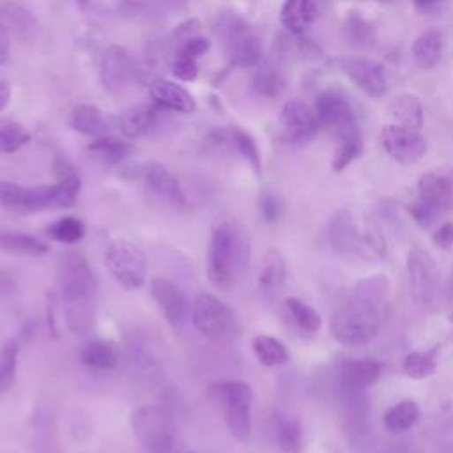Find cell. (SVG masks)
Returning a JSON list of instances; mask_svg holds the SVG:
<instances>
[{
  "label": "cell",
  "instance_id": "8992f818",
  "mask_svg": "<svg viewBox=\"0 0 453 453\" xmlns=\"http://www.w3.org/2000/svg\"><path fill=\"white\" fill-rule=\"evenodd\" d=\"M207 395L221 409L230 434L246 442L251 435L253 391L250 384L242 380H216L209 384Z\"/></svg>",
  "mask_w": 453,
  "mask_h": 453
},
{
  "label": "cell",
  "instance_id": "30bf717a",
  "mask_svg": "<svg viewBox=\"0 0 453 453\" xmlns=\"http://www.w3.org/2000/svg\"><path fill=\"white\" fill-rule=\"evenodd\" d=\"M104 262L120 287L136 290L145 285L147 257L138 244L122 237L111 239L104 251Z\"/></svg>",
  "mask_w": 453,
  "mask_h": 453
},
{
  "label": "cell",
  "instance_id": "9c48e42d",
  "mask_svg": "<svg viewBox=\"0 0 453 453\" xmlns=\"http://www.w3.org/2000/svg\"><path fill=\"white\" fill-rule=\"evenodd\" d=\"M193 326L212 342H232L239 336L241 326L234 310L212 294H198L193 303Z\"/></svg>",
  "mask_w": 453,
  "mask_h": 453
},
{
  "label": "cell",
  "instance_id": "603a6c76",
  "mask_svg": "<svg viewBox=\"0 0 453 453\" xmlns=\"http://www.w3.org/2000/svg\"><path fill=\"white\" fill-rule=\"evenodd\" d=\"M285 274H287V265L283 255L276 250L271 248L260 265L258 273V288L267 299H274L285 283Z\"/></svg>",
  "mask_w": 453,
  "mask_h": 453
},
{
  "label": "cell",
  "instance_id": "74e56055",
  "mask_svg": "<svg viewBox=\"0 0 453 453\" xmlns=\"http://www.w3.org/2000/svg\"><path fill=\"white\" fill-rule=\"evenodd\" d=\"M437 350L439 347H432L428 350H414L407 354L402 361V370L411 379H426L437 370Z\"/></svg>",
  "mask_w": 453,
  "mask_h": 453
},
{
  "label": "cell",
  "instance_id": "60d3db41",
  "mask_svg": "<svg viewBox=\"0 0 453 453\" xmlns=\"http://www.w3.org/2000/svg\"><path fill=\"white\" fill-rule=\"evenodd\" d=\"M46 234L50 239L62 244H76L85 235V225L81 219L74 216H64L51 225L46 226Z\"/></svg>",
  "mask_w": 453,
  "mask_h": 453
},
{
  "label": "cell",
  "instance_id": "816d5d0a",
  "mask_svg": "<svg viewBox=\"0 0 453 453\" xmlns=\"http://www.w3.org/2000/svg\"><path fill=\"white\" fill-rule=\"evenodd\" d=\"M439 0H414V4L418 5V7H423V9H426V7H430V5H434V4H437Z\"/></svg>",
  "mask_w": 453,
  "mask_h": 453
},
{
  "label": "cell",
  "instance_id": "4dcf8cb0",
  "mask_svg": "<svg viewBox=\"0 0 453 453\" xmlns=\"http://www.w3.org/2000/svg\"><path fill=\"white\" fill-rule=\"evenodd\" d=\"M0 251L18 257H42L50 251V246L28 234L0 232Z\"/></svg>",
  "mask_w": 453,
  "mask_h": 453
},
{
  "label": "cell",
  "instance_id": "ab89813d",
  "mask_svg": "<svg viewBox=\"0 0 453 453\" xmlns=\"http://www.w3.org/2000/svg\"><path fill=\"white\" fill-rule=\"evenodd\" d=\"M228 140L232 142V145L235 147V150L242 156L244 161H248V165L253 168V172L257 175L262 173V157H260V150L257 142L253 140V136L244 131L242 127H230L228 129Z\"/></svg>",
  "mask_w": 453,
  "mask_h": 453
},
{
  "label": "cell",
  "instance_id": "ee69618b",
  "mask_svg": "<svg viewBox=\"0 0 453 453\" xmlns=\"http://www.w3.org/2000/svg\"><path fill=\"white\" fill-rule=\"evenodd\" d=\"M172 74L180 81H193L198 76V60L186 55L173 53Z\"/></svg>",
  "mask_w": 453,
  "mask_h": 453
},
{
  "label": "cell",
  "instance_id": "7c38bea8",
  "mask_svg": "<svg viewBox=\"0 0 453 453\" xmlns=\"http://www.w3.org/2000/svg\"><path fill=\"white\" fill-rule=\"evenodd\" d=\"M140 67L134 57L122 46H108L99 62V80L106 92L122 94L140 80Z\"/></svg>",
  "mask_w": 453,
  "mask_h": 453
},
{
  "label": "cell",
  "instance_id": "7dc6e473",
  "mask_svg": "<svg viewBox=\"0 0 453 453\" xmlns=\"http://www.w3.org/2000/svg\"><path fill=\"white\" fill-rule=\"evenodd\" d=\"M432 241H434V244L439 246L441 250L451 248V244H453V223H451V221L442 223V225L435 230V234L432 235Z\"/></svg>",
  "mask_w": 453,
  "mask_h": 453
},
{
  "label": "cell",
  "instance_id": "3957f363",
  "mask_svg": "<svg viewBox=\"0 0 453 453\" xmlns=\"http://www.w3.org/2000/svg\"><path fill=\"white\" fill-rule=\"evenodd\" d=\"M55 175L57 182L34 188L0 180V207L18 214L73 207L81 188V179L78 172L67 159L57 157Z\"/></svg>",
  "mask_w": 453,
  "mask_h": 453
},
{
  "label": "cell",
  "instance_id": "d590c367",
  "mask_svg": "<svg viewBox=\"0 0 453 453\" xmlns=\"http://www.w3.org/2000/svg\"><path fill=\"white\" fill-rule=\"evenodd\" d=\"M334 142H336V147H334L331 168H333V172H343L354 159L359 157V154L363 150L361 129L347 133L340 138H334Z\"/></svg>",
  "mask_w": 453,
  "mask_h": 453
},
{
  "label": "cell",
  "instance_id": "7a4b0ae2",
  "mask_svg": "<svg viewBox=\"0 0 453 453\" xmlns=\"http://www.w3.org/2000/svg\"><path fill=\"white\" fill-rule=\"evenodd\" d=\"M250 235L244 225L232 216H219L212 223L207 248V276L214 288L235 287L250 264Z\"/></svg>",
  "mask_w": 453,
  "mask_h": 453
},
{
  "label": "cell",
  "instance_id": "2e32d148",
  "mask_svg": "<svg viewBox=\"0 0 453 453\" xmlns=\"http://www.w3.org/2000/svg\"><path fill=\"white\" fill-rule=\"evenodd\" d=\"M418 200L437 214L453 209V168H432L418 179Z\"/></svg>",
  "mask_w": 453,
  "mask_h": 453
},
{
  "label": "cell",
  "instance_id": "484cf974",
  "mask_svg": "<svg viewBox=\"0 0 453 453\" xmlns=\"http://www.w3.org/2000/svg\"><path fill=\"white\" fill-rule=\"evenodd\" d=\"M442 34L435 28H428L425 32H421L414 41H412V46H411V51H412V58L416 62V65L419 69H425V71H430L434 69L439 62H441V57H442Z\"/></svg>",
  "mask_w": 453,
  "mask_h": 453
},
{
  "label": "cell",
  "instance_id": "f907efd6",
  "mask_svg": "<svg viewBox=\"0 0 453 453\" xmlns=\"http://www.w3.org/2000/svg\"><path fill=\"white\" fill-rule=\"evenodd\" d=\"M157 4H161L163 7H170V9H179L182 4H186V0H156Z\"/></svg>",
  "mask_w": 453,
  "mask_h": 453
},
{
  "label": "cell",
  "instance_id": "b9f144b4",
  "mask_svg": "<svg viewBox=\"0 0 453 453\" xmlns=\"http://www.w3.org/2000/svg\"><path fill=\"white\" fill-rule=\"evenodd\" d=\"M32 140V134L19 122L4 119L0 120V152L12 154L23 149Z\"/></svg>",
  "mask_w": 453,
  "mask_h": 453
},
{
  "label": "cell",
  "instance_id": "7bdbcfd3",
  "mask_svg": "<svg viewBox=\"0 0 453 453\" xmlns=\"http://www.w3.org/2000/svg\"><path fill=\"white\" fill-rule=\"evenodd\" d=\"M18 366V343L14 340L5 342L0 347V395L7 393L16 380Z\"/></svg>",
  "mask_w": 453,
  "mask_h": 453
},
{
  "label": "cell",
  "instance_id": "4fadbf2b",
  "mask_svg": "<svg viewBox=\"0 0 453 453\" xmlns=\"http://www.w3.org/2000/svg\"><path fill=\"white\" fill-rule=\"evenodd\" d=\"M313 111L317 115L320 127L331 131L334 138L349 131L359 129L352 104L345 96H342L336 90L320 92L315 99Z\"/></svg>",
  "mask_w": 453,
  "mask_h": 453
},
{
  "label": "cell",
  "instance_id": "f35d334b",
  "mask_svg": "<svg viewBox=\"0 0 453 453\" xmlns=\"http://www.w3.org/2000/svg\"><path fill=\"white\" fill-rule=\"evenodd\" d=\"M276 439L283 453H301L303 449V425L297 418L278 416Z\"/></svg>",
  "mask_w": 453,
  "mask_h": 453
},
{
  "label": "cell",
  "instance_id": "5bb4252c",
  "mask_svg": "<svg viewBox=\"0 0 453 453\" xmlns=\"http://www.w3.org/2000/svg\"><path fill=\"white\" fill-rule=\"evenodd\" d=\"M380 143L386 154L402 165L418 163L426 152V140L419 129L402 124H386L380 129Z\"/></svg>",
  "mask_w": 453,
  "mask_h": 453
},
{
  "label": "cell",
  "instance_id": "1f68e13d",
  "mask_svg": "<svg viewBox=\"0 0 453 453\" xmlns=\"http://www.w3.org/2000/svg\"><path fill=\"white\" fill-rule=\"evenodd\" d=\"M0 18L4 19L9 32H12L18 39L28 41L35 32V21L32 14L16 2L0 4Z\"/></svg>",
  "mask_w": 453,
  "mask_h": 453
},
{
  "label": "cell",
  "instance_id": "ac0fdd59",
  "mask_svg": "<svg viewBox=\"0 0 453 453\" xmlns=\"http://www.w3.org/2000/svg\"><path fill=\"white\" fill-rule=\"evenodd\" d=\"M149 292L152 299L157 303L168 324L172 326L182 324L188 311V301L182 290L173 281L163 276H156L149 283Z\"/></svg>",
  "mask_w": 453,
  "mask_h": 453
},
{
  "label": "cell",
  "instance_id": "52a82bcc",
  "mask_svg": "<svg viewBox=\"0 0 453 453\" xmlns=\"http://www.w3.org/2000/svg\"><path fill=\"white\" fill-rule=\"evenodd\" d=\"M131 428L145 453H175V423L168 407L147 403L134 409Z\"/></svg>",
  "mask_w": 453,
  "mask_h": 453
},
{
  "label": "cell",
  "instance_id": "db71d44e",
  "mask_svg": "<svg viewBox=\"0 0 453 453\" xmlns=\"http://www.w3.org/2000/svg\"><path fill=\"white\" fill-rule=\"evenodd\" d=\"M74 2H76L80 7H83V5H85L88 0H74Z\"/></svg>",
  "mask_w": 453,
  "mask_h": 453
},
{
  "label": "cell",
  "instance_id": "f1b7e54d",
  "mask_svg": "<svg viewBox=\"0 0 453 453\" xmlns=\"http://www.w3.org/2000/svg\"><path fill=\"white\" fill-rule=\"evenodd\" d=\"M157 119V108L152 104H134L119 117V129L127 138H138L152 129Z\"/></svg>",
  "mask_w": 453,
  "mask_h": 453
},
{
  "label": "cell",
  "instance_id": "bcb514c9",
  "mask_svg": "<svg viewBox=\"0 0 453 453\" xmlns=\"http://www.w3.org/2000/svg\"><path fill=\"white\" fill-rule=\"evenodd\" d=\"M409 211H411V214H412V218L416 219V223H419L421 226H426V225H430L432 221H434V218L437 216V212L434 211V209H430L428 205H425L423 202H414L411 207H409Z\"/></svg>",
  "mask_w": 453,
  "mask_h": 453
},
{
  "label": "cell",
  "instance_id": "c3c4849f",
  "mask_svg": "<svg viewBox=\"0 0 453 453\" xmlns=\"http://www.w3.org/2000/svg\"><path fill=\"white\" fill-rule=\"evenodd\" d=\"M9 57V30L0 18V64H4Z\"/></svg>",
  "mask_w": 453,
  "mask_h": 453
},
{
  "label": "cell",
  "instance_id": "277c9868",
  "mask_svg": "<svg viewBox=\"0 0 453 453\" xmlns=\"http://www.w3.org/2000/svg\"><path fill=\"white\" fill-rule=\"evenodd\" d=\"M327 241L338 255H357L366 260H380L386 242L377 226H359L349 209L334 212L327 223Z\"/></svg>",
  "mask_w": 453,
  "mask_h": 453
},
{
  "label": "cell",
  "instance_id": "e575fe53",
  "mask_svg": "<svg viewBox=\"0 0 453 453\" xmlns=\"http://www.w3.org/2000/svg\"><path fill=\"white\" fill-rule=\"evenodd\" d=\"M285 310H287L288 319L294 322V326L297 329H301L303 333L313 334L322 326V319H320L319 311L297 297H287Z\"/></svg>",
  "mask_w": 453,
  "mask_h": 453
},
{
  "label": "cell",
  "instance_id": "9a60e30c",
  "mask_svg": "<svg viewBox=\"0 0 453 453\" xmlns=\"http://www.w3.org/2000/svg\"><path fill=\"white\" fill-rule=\"evenodd\" d=\"M278 124L281 140L287 143H306L315 138L320 129L313 108L297 99H290L283 104Z\"/></svg>",
  "mask_w": 453,
  "mask_h": 453
},
{
  "label": "cell",
  "instance_id": "e0dca14e",
  "mask_svg": "<svg viewBox=\"0 0 453 453\" xmlns=\"http://www.w3.org/2000/svg\"><path fill=\"white\" fill-rule=\"evenodd\" d=\"M342 73L366 96L379 99L388 92V78L384 67L372 58L349 57L340 60Z\"/></svg>",
  "mask_w": 453,
  "mask_h": 453
},
{
  "label": "cell",
  "instance_id": "7402d4cb",
  "mask_svg": "<svg viewBox=\"0 0 453 453\" xmlns=\"http://www.w3.org/2000/svg\"><path fill=\"white\" fill-rule=\"evenodd\" d=\"M319 0H285L280 9V21L290 34H304L319 18Z\"/></svg>",
  "mask_w": 453,
  "mask_h": 453
},
{
  "label": "cell",
  "instance_id": "d6a6232c",
  "mask_svg": "<svg viewBox=\"0 0 453 453\" xmlns=\"http://www.w3.org/2000/svg\"><path fill=\"white\" fill-rule=\"evenodd\" d=\"M419 419V407L414 400H402L389 407L382 418L384 426L391 434L411 430Z\"/></svg>",
  "mask_w": 453,
  "mask_h": 453
},
{
  "label": "cell",
  "instance_id": "f6af8a7d",
  "mask_svg": "<svg viewBox=\"0 0 453 453\" xmlns=\"http://www.w3.org/2000/svg\"><path fill=\"white\" fill-rule=\"evenodd\" d=\"M258 207H260V214L262 218L267 221V223H274L280 219L281 212H283V203L281 200L273 195V193H264L260 196V202H258Z\"/></svg>",
  "mask_w": 453,
  "mask_h": 453
},
{
  "label": "cell",
  "instance_id": "ffe728a7",
  "mask_svg": "<svg viewBox=\"0 0 453 453\" xmlns=\"http://www.w3.org/2000/svg\"><path fill=\"white\" fill-rule=\"evenodd\" d=\"M382 365L373 357L347 359L340 368V389H366L379 380Z\"/></svg>",
  "mask_w": 453,
  "mask_h": 453
},
{
  "label": "cell",
  "instance_id": "4316f807",
  "mask_svg": "<svg viewBox=\"0 0 453 453\" xmlns=\"http://www.w3.org/2000/svg\"><path fill=\"white\" fill-rule=\"evenodd\" d=\"M388 113L396 124L414 129H421L425 122V110L421 101L409 92L395 96L388 104Z\"/></svg>",
  "mask_w": 453,
  "mask_h": 453
},
{
  "label": "cell",
  "instance_id": "f546056e",
  "mask_svg": "<svg viewBox=\"0 0 453 453\" xmlns=\"http://www.w3.org/2000/svg\"><path fill=\"white\" fill-rule=\"evenodd\" d=\"M87 152L104 165H119L127 159V156L133 152V147L129 142L113 134H103L87 145Z\"/></svg>",
  "mask_w": 453,
  "mask_h": 453
},
{
  "label": "cell",
  "instance_id": "8fae6325",
  "mask_svg": "<svg viewBox=\"0 0 453 453\" xmlns=\"http://www.w3.org/2000/svg\"><path fill=\"white\" fill-rule=\"evenodd\" d=\"M407 276L412 299L423 308H434L439 299L441 273L435 258L421 246L407 253Z\"/></svg>",
  "mask_w": 453,
  "mask_h": 453
},
{
  "label": "cell",
  "instance_id": "d6986e66",
  "mask_svg": "<svg viewBox=\"0 0 453 453\" xmlns=\"http://www.w3.org/2000/svg\"><path fill=\"white\" fill-rule=\"evenodd\" d=\"M142 175L145 179L147 188L159 198H163L165 202L175 205V207H186L188 200L186 195L180 188L179 179L161 163H149L143 170Z\"/></svg>",
  "mask_w": 453,
  "mask_h": 453
},
{
  "label": "cell",
  "instance_id": "cb8c5ba5",
  "mask_svg": "<svg viewBox=\"0 0 453 453\" xmlns=\"http://www.w3.org/2000/svg\"><path fill=\"white\" fill-rule=\"evenodd\" d=\"M69 126L81 133V134H88V136H103V134H110V127L111 122L110 119L104 115L103 110H99L94 104H78L71 110L69 113Z\"/></svg>",
  "mask_w": 453,
  "mask_h": 453
},
{
  "label": "cell",
  "instance_id": "5b68a950",
  "mask_svg": "<svg viewBox=\"0 0 453 453\" xmlns=\"http://www.w3.org/2000/svg\"><path fill=\"white\" fill-rule=\"evenodd\" d=\"M382 326V315L368 296H356L343 303L329 322L331 336L343 345H361L372 340Z\"/></svg>",
  "mask_w": 453,
  "mask_h": 453
},
{
  "label": "cell",
  "instance_id": "83f0119b",
  "mask_svg": "<svg viewBox=\"0 0 453 453\" xmlns=\"http://www.w3.org/2000/svg\"><path fill=\"white\" fill-rule=\"evenodd\" d=\"M80 359L92 370H113L119 365V349L110 340H90L80 349Z\"/></svg>",
  "mask_w": 453,
  "mask_h": 453
},
{
  "label": "cell",
  "instance_id": "8d00e7d4",
  "mask_svg": "<svg viewBox=\"0 0 453 453\" xmlns=\"http://www.w3.org/2000/svg\"><path fill=\"white\" fill-rule=\"evenodd\" d=\"M251 88L260 97H278L285 88V78L281 71L271 64H264L251 78Z\"/></svg>",
  "mask_w": 453,
  "mask_h": 453
},
{
  "label": "cell",
  "instance_id": "6da1fadb",
  "mask_svg": "<svg viewBox=\"0 0 453 453\" xmlns=\"http://www.w3.org/2000/svg\"><path fill=\"white\" fill-rule=\"evenodd\" d=\"M58 290L67 327L74 334H85L96 322L97 276L81 251L67 250L58 258Z\"/></svg>",
  "mask_w": 453,
  "mask_h": 453
},
{
  "label": "cell",
  "instance_id": "f5cc1de1",
  "mask_svg": "<svg viewBox=\"0 0 453 453\" xmlns=\"http://www.w3.org/2000/svg\"><path fill=\"white\" fill-rule=\"evenodd\" d=\"M388 453H411V451H409V448H407V446L400 444V446H393Z\"/></svg>",
  "mask_w": 453,
  "mask_h": 453
},
{
  "label": "cell",
  "instance_id": "681fc988",
  "mask_svg": "<svg viewBox=\"0 0 453 453\" xmlns=\"http://www.w3.org/2000/svg\"><path fill=\"white\" fill-rule=\"evenodd\" d=\"M11 101V85L5 80H0V111L9 104Z\"/></svg>",
  "mask_w": 453,
  "mask_h": 453
},
{
  "label": "cell",
  "instance_id": "ba28073f",
  "mask_svg": "<svg viewBox=\"0 0 453 453\" xmlns=\"http://www.w3.org/2000/svg\"><path fill=\"white\" fill-rule=\"evenodd\" d=\"M218 35L234 67L250 69L262 60V41L257 30L241 16L226 12L218 18Z\"/></svg>",
  "mask_w": 453,
  "mask_h": 453
},
{
  "label": "cell",
  "instance_id": "44dd1931",
  "mask_svg": "<svg viewBox=\"0 0 453 453\" xmlns=\"http://www.w3.org/2000/svg\"><path fill=\"white\" fill-rule=\"evenodd\" d=\"M150 97L152 101L166 110L177 111V113H191L195 110V99L193 96L180 85L157 78L150 83Z\"/></svg>",
  "mask_w": 453,
  "mask_h": 453
},
{
  "label": "cell",
  "instance_id": "d4e9b609",
  "mask_svg": "<svg viewBox=\"0 0 453 453\" xmlns=\"http://www.w3.org/2000/svg\"><path fill=\"white\" fill-rule=\"evenodd\" d=\"M343 419L349 434L363 435L368 423V400L363 389H340Z\"/></svg>",
  "mask_w": 453,
  "mask_h": 453
},
{
  "label": "cell",
  "instance_id": "836d02e7",
  "mask_svg": "<svg viewBox=\"0 0 453 453\" xmlns=\"http://www.w3.org/2000/svg\"><path fill=\"white\" fill-rule=\"evenodd\" d=\"M251 347H253V352H255L258 363L264 366H278V365H283L288 361L287 347L278 338H274L271 334L260 333V334L253 336Z\"/></svg>",
  "mask_w": 453,
  "mask_h": 453
}]
</instances>
